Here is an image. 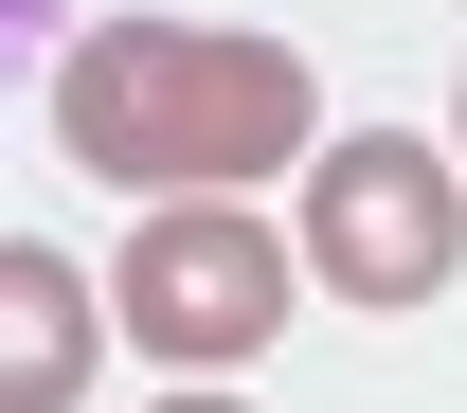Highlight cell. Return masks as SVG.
Segmentation results:
<instances>
[{"mask_svg": "<svg viewBox=\"0 0 467 413\" xmlns=\"http://www.w3.org/2000/svg\"><path fill=\"white\" fill-rule=\"evenodd\" d=\"M55 144L72 180H126V198H234L270 162H324V90H306L288 36H216V18H90L55 55Z\"/></svg>", "mask_w": 467, "mask_h": 413, "instance_id": "obj_1", "label": "cell"}, {"mask_svg": "<svg viewBox=\"0 0 467 413\" xmlns=\"http://www.w3.org/2000/svg\"><path fill=\"white\" fill-rule=\"evenodd\" d=\"M306 288V234H270L252 198H180V216H144L109 270V324L162 377H234V359H270V324H288Z\"/></svg>", "mask_w": 467, "mask_h": 413, "instance_id": "obj_2", "label": "cell"}, {"mask_svg": "<svg viewBox=\"0 0 467 413\" xmlns=\"http://www.w3.org/2000/svg\"><path fill=\"white\" fill-rule=\"evenodd\" d=\"M306 270L342 305H431L467 270V162L413 144V126H359L306 162Z\"/></svg>", "mask_w": 467, "mask_h": 413, "instance_id": "obj_3", "label": "cell"}, {"mask_svg": "<svg viewBox=\"0 0 467 413\" xmlns=\"http://www.w3.org/2000/svg\"><path fill=\"white\" fill-rule=\"evenodd\" d=\"M90 359H109V324H90V288H72V252L0 234V413H72Z\"/></svg>", "mask_w": 467, "mask_h": 413, "instance_id": "obj_4", "label": "cell"}, {"mask_svg": "<svg viewBox=\"0 0 467 413\" xmlns=\"http://www.w3.org/2000/svg\"><path fill=\"white\" fill-rule=\"evenodd\" d=\"M144 413H252V396H216V377H180V396H144Z\"/></svg>", "mask_w": 467, "mask_h": 413, "instance_id": "obj_5", "label": "cell"}, {"mask_svg": "<svg viewBox=\"0 0 467 413\" xmlns=\"http://www.w3.org/2000/svg\"><path fill=\"white\" fill-rule=\"evenodd\" d=\"M450 162H467V144H450Z\"/></svg>", "mask_w": 467, "mask_h": 413, "instance_id": "obj_6", "label": "cell"}]
</instances>
